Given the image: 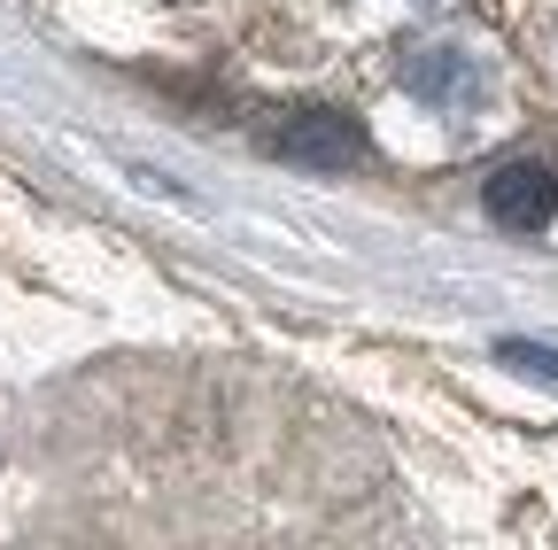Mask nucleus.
I'll use <instances>...</instances> for the list:
<instances>
[{"mask_svg": "<svg viewBox=\"0 0 558 550\" xmlns=\"http://www.w3.org/2000/svg\"><path fill=\"white\" fill-rule=\"evenodd\" d=\"M550 54H558V9H550Z\"/></svg>", "mask_w": 558, "mask_h": 550, "instance_id": "nucleus-5", "label": "nucleus"}, {"mask_svg": "<svg viewBox=\"0 0 558 550\" xmlns=\"http://www.w3.org/2000/svg\"><path fill=\"white\" fill-rule=\"evenodd\" d=\"M396 78H403V94H418V101H427V109H442V117H465V109H481V94H488L481 62H473L465 47H442V39H427V47H403Z\"/></svg>", "mask_w": 558, "mask_h": 550, "instance_id": "nucleus-1", "label": "nucleus"}, {"mask_svg": "<svg viewBox=\"0 0 558 550\" xmlns=\"http://www.w3.org/2000/svg\"><path fill=\"white\" fill-rule=\"evenodd\" d=\"M481 201H488V218L505 233H543L558 218V163L550 156H512V163L488 171Z\"/></svg>", "mask_w": 558, "mask_h": 550, "instance_id": "nucleus-2", "label": "nucleus"}, {"mask_svg": "<svg viewBox=\"0 0 558 550\" xmlns=\"http://www.w3.org/2000/svg\"><path fill=\"white\" fill-rule=\"evenodd\" d=\"M271 148L311 163V171H349V163H365V132L349 117H333V109H295L288 124L271 132Z\"/></svg>", "mask_w": 558, "mask_h": 550, "instance_id": "nucleus-3", "label": "nucleus"}, {"mask_svg": "<svg viewBox=\"0 0 558 550\" xmlns=\"http://www.w3.org/2000/svg\"><path fill=\"white\" fill-rule=\"evenodd\" d=\"M497 357L520 365V372H535V380H558V350H535V341H505Z\"/></svg>", "mask_w": 558, "mask_h": 550, "instance_id": "nucleus-4", "label": "nucleus"}]
</instances>
